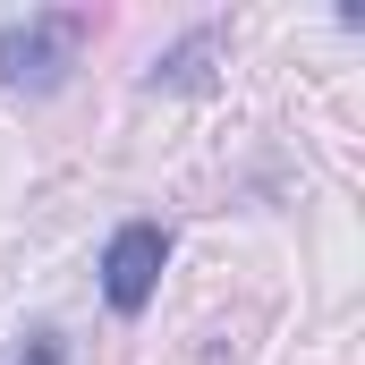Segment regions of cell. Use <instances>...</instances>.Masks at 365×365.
I'll use <instances>...</instances> for the list:
<instances>
[{
    "instance_id": "1",
    "label": "cell",
    "mask_w": 365,
    "mask_h": 365,
    "mask_svg": "<svg viewBox=\"0 0 365 365\" xmlns=\"http://www.w3.org/2000/svg\"><path fill=\"white\" fill-rule=\"evenodd\" d=\"M86 34H93L86 9H43V17H26V26H0V77L17 93H51L77 68Z\"/></svg>"
},
{
    "instance_id": "2",
    "label": "cell",
    "mask_w": 365,
    "mask_h": 365,
    "mask_svg": "<svg viewBox=\"0 0 365 365\" xmlns=\"http://www.w3.org/2000/svg\"><path fill=\"white\" fill-rule=\"evenodd\" d=\"M162 264H170V230L162 221H119L110 247H102V297H110V314H145L153 289H162Z\"/></svg>"
},
{
    "instance_id": "3",
    "label": "cell",
    "mask_w": 365,
    "mask_h": 365,
    "mask_svg": "<svg viewBox=\"0 0 365 365\" xmlns=\"http://www.w3.org/2000/svg\"><path fill=\"white\" fill-rule=\"evenodd\" d=\"M212 51H221V26H195L179 51L153 68V86H204V60H212Z\"/></svg>"
},
{
    "instance_id": "4",
    "label": "cell",
    "mask_w": 365,
    "mask_h": 365,
    "mask_svg": "<svg viewBox=\"0 0 365 365\" xmlns=\"http://www.w3.org/2000/svg\"><path fill=\"white\" fill-rule=\"evenodd\" d=\"M9 365H68V340H60V331H34V340H26Z\"/></svg>"
}]
</instances>
